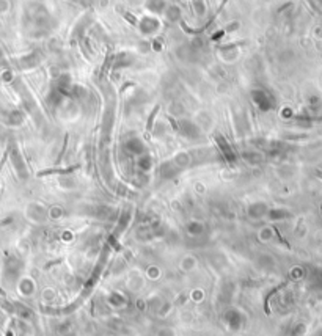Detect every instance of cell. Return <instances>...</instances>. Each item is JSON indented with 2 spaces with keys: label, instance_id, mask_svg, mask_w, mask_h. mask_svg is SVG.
<instances>
[{
  "label": "cell",
  "instance_id": "obj_23",
  "mask_svg": "<svg viewBox=\"0 0 322 336\" xmlns=\"http://www.w3.org/2000/svg\"><path fill=\"white\" fill-rule=\"evenodd\" d=\"M146 277H148L149 280H157V278H161V269H157V267H154V266L148 267V269H146Z\"/></svg>",
  "mask_w": 322,
  "mask_h": 336
},
{
  "label": "cell",
  "instance_id": "obj_15",
  "mask_svg": "<svg viewBox=\"0 0 322 336\" xmlns=\"http://www.w3.org/2000/svg\"><path fill=\"white\" fill-rule=\"evenodd\" d=\"M159 27H161L159 21L154 19V18H145L140 22V30H141V33H145V35L156 33L157 30H159Z\"/></svg>",
  "mask_w": 322,
  "mask_h": 336
},
{
  "label": "cell",
  "instance_id": "obj_11",
  "mask_svg": "<svg viewBox=\"0 0 322 336\" xmlns=\"http://www.w3.org/2000/svg\"><path fill=\"white\" fill-rule=\"evenodd\" d=\"M267 212H269V206L264 203V201H256V203H252L249 206V209H247V215H249L252 220L266 219Z\"/></svg>",
  "mask_w": 322,
  "mask_h": 336
},
{
  "label": "cell",
  "instance_id": "obj_18",
  "mask_svg": "<svg viewBox=\"0 0 322 336\" xmlns=\"http://www.w3.org/2000/svg\"><path fill=\"white\" fill-rule=\"evenodd\" d=\"M289 217H291V212L286 211V209H269V212H267V219L272 220V222L284 220V219H289Z\"/></svg>",
  "mask_w": 322,
  "mask_h": 336
},
{
  "label": "cell",
  "instance_id": "obj_14",
  "mask_svg": "<svg viewBox=\"0 0 322 336\" xmlns=\"http://www.w3.org/2000/svg\"><path fill=\"white\" fill-rule=\"evenodd\" d=\"M40 60H41V57H40L38 52H32V54L21 57L18 60V63L21 66V69H32V68H35V66H38Z\"/></svg>",
  "mask_w": 322,
  "mask_h": 336
},
{
  "label": "cell",
  "instance_id": "obj_22",
  "mask_svg": "<svg viewBox=\"0 0 322 336\" xmlns=\"http://www.w3.org/2000/svg\"><path fill=\"white\" fill-rule=\"evenodd\" d=\"M156 336H176V332L173 330V327H161V328H157V332H156Z\"/></svg>",
  "mask_w": 322,
  "mask_h": 336
},
{
  "label": "cell",
  "instance_id": "obj_13",
  "mask_svg": "<svg viewBox=\"0 0 322 336\" xmlns=\"http://www.w3.org/2000/svg\"><path fill=\"white\" fill-rule=\"evenodd\" d=\"M134 163H136L138 175H146L153 168V157L149 156V153H145V154L138 156V157H136V162Z\"/></svg>",
  "mask_w": 322,
  "mask_h": 336
},
{
  "label": "cell",
  "instance_id": "obj_26",
  "mask_svg": "<svg viewBox=\"0 0 322 336\" xmlns=\"http://www.w3.org/2000/svg\"><path fill=\"white\" fill-rule=\"evenodd\" d=\"M3 60V52H2V49H0V62H2Z\"/></svg>",
  "mask_w": 322,
  "mask_h": 336
},
{
  "label": "cell",
  "instance_id": "obj_9",
  "mask_svg": "<svg viewBox=\"0 0 322 336\" xmlns=\"http://www.w3.org/2000/svg\"><path fill=\"white\" fill-rule=\"evenodd\" d=\"M215 143L217 146H219L220 149V153L223 154V159L227 160L228 163H234L236 162V153H234V149L231 148V145L227 141V138H225L223 135H220V134H217L215 135Z\"/></svg>",
  "mask_w": 322,
  "mask_h": 336
},
{
  "label": "cell",
  "instance_id": "obj_1",
  "mask_svg": "<svg viewBox=\"0 0 322 336\" xmlns=\"http://www.w3.org/2000/svg\"><path fill=\"white\" fill-rule=\"evenodd\" d=\"M247 320H249V317H247V314L239 308H228L223 311L222 314V322L223 325L228 328L230 332H239L242 330V328L245 327Z\"/></svg>",
  "mask_w": 322,
  "mask_h": 336
},
{
  "label": "cell",
  "instance_id": "obj_4",
  "mask_svg": "<svg viewBox=\"0 0 322 336\" xmlns=\"http://www.w3.org/2000/svg\"><path fill=\"white\" fill-rule=\"evenodd\" d=\"M10 159H11V163L14 170H16V173L21 179H27L28 178V170H27V165L24 162V157L21 156L19 149L16 146H11L10 148Z\"/></svg>",
  "mask_w": 322,
  "mask_h": 336
},
{
  "label": "cell",
  "instance_id": "obj_5",
  "mask_svg": "<svg viewBox=\"0 0 322 336\" xmlns=\"http://www.w3.org/2000/svg\"><path fill=\"white\" fill-rule=\"evenodd\" d=\"M124 151L132 156V157H138V156L148 153V148L143 143V140L138 137H131L124 141Z\"/></svg>",
  "mask_w": 322,
  "mask_h": 336
},
{
  "label": "cell",
  "instance_id": "obj_16",
  "mask_svg": "<svg viewBox=\"0 0 322 336\" xmlns=\"http://www.w3.org/2000/svg\"><path fill=\"white\" fill-rule=\"evenodd\" d=\"M3 121L8 126H19L24 123V112L21 110H11L3 115Z\"/></svg>",
  "mask_w": 322,
  "mask_h": 336
},
{
  "label": "cell",
  "instance_id": "obj_6",
  "mask_svg": "<svg viewBox=\"0 0 322 336\" xmlns=\"http://www.w3.org/2000/svg\"><path fill=\"white\" fill-rule=\"evenodd\" d=\"M178 131L187 140H197L200 137V128L193 121H190V119H179Z\"/></svg>",
  "mask_w": 322,
  "mask_h": 336
},
{
  "label": "cell",
  "instance_id": "obj_2",
  "mask_svg": "<svg viewBox=\"0 0 322 336\" xmlns=\"http://www.w3.org/2000/svg\"><path fill=\"white\" fill-rule=\"evenodd\" d=\"M22 269H24V263L16 258L14 255H6L3 261V278L6 283H14L21 278Z\"/></svg>",
  "mask_w": 322,
  "mask_h": 336
},
{
  "label": "cell",
  "instance_id": "obj_25",
  "mask_svg": "<svg viewBox=\"0 0 322 336\" xmlns=\"http://www.w3.org/2000/svg\"><path fill=\"white\" fill-rule=\"evenodd\" d=\"M203 297H205L203 291H193V292H192V298L195 302H201V300H203Z\"/></svg>",
  "mask_w": 322,
  "mask_h": 336
},
{
  "label": "cell",
  "instance_id": "obj_10",
  "mask_svg": "<svg viewBox=\"0 0 322 336\" xmlns=\"http://www.w3.org/2000/svg\"><path fill=\"white\" fill-rule=\"evenodd\" d=\"M18 292L21 297L24 298H30L33 297L35 292H36V283L33 278L30 277H21L18 280Z\"/></svg>",
  "mask_w": 322,
  "mask_h": 336
},
{
  "label": "cell",
  "instance_id": "obj_24",
  "mask_svg": "<svg viewBox=\"0 0 322 336\" xmlns=\"http://www.w3.org/2000/svg\"><path fill=\"white\" fill-rule=\"evenodd\" d=\"M157 112H159V106H156L154 110L151 112V116H149V121H148V124H146V131H151L153 123H154V116L157 115Z\"/></svg>",
  "mask_w": 322,
  "mask_h": 336
},
{
  "label": "cell",
  "instance_id": "obj_19",
  "mask_svg": "<svg viewBox=\"0 0 322 336\" xmlns=\"http://www.w3.org/2000/svg\"><path fill=\"white\" fill-rule=\"evenodd\" d=\"M143 285H145V281L140 275H136V277L132 275V277L127 280V288H129L131 291H140L141 288H143Z\"/></svg>",
  "mask_w": 322,
  "mask_h": 336
},
{
  "label": "cell",
  "instance_id": "obj_17",
  "mask_svg": "<svg viewBox=\"0 0 322 336\" xmlns=\"http://www.w3.org/2000/svg\"><path fill=\"white\" fill-rule=\"evenodd\" d=\"M13 313H16L21 320H30L33 317V311L28 307H25L24 303H19V302L13 305Z\"/></svg>",
  "mask_w": 322,
  "mask_h": 336
},
{
  "label": "cell",
  "instance_id": "obj_3",
  "mask_svg": "<svg viewBox=\"0 0 322 336\" xmlns=\"http://www.w3.org/2000/svg\"><path fill=\"white\" fill-rule=\"evenodd\" d=\"M250 98H252L254 106L263 112H269L275 106V99L272 98L271 93L266 91V90H261V88L253 90V91L250 93Z\"/></svg>",
  "mask_w": 322,
  "mask_h": 336
},
{
  "label": "cell",
  "instance_id": "obj_21",
  "mask_svg": "<svg viewBox=\"0 0 322 336\" xmlns=\"http://www.w3.org/2000/svg\"><path fill=\"white\" fill-rule=\"evenodd\" d=\"M171 308H173V305H171L170 302H162V303H161V307L156 310V314L159 316V317H165V316H168V314H170Z\"/></svg>",
  "mask_w": 322,
  "mask_h": 336
},
{
  "label": "cell",
  "instance_id": "obj_20",
  "mask_svg": "<svg viewBox=\"0 0 322 336\" xmlns=\"http://www.w3.org/2000/svg\"><path fill=\"white\" fill-rule=\"evenodd\" d=\"M195 267H197V259L193 258V256H185L181 261V269H183L184 272H192Z\"/></svg>",
  "mask_w": 322,
  "mask_h": 336
},
{
  "label": "cell",
  "instance_id": "obj_12",
  "mask_svg": "<svg viewBox=\"0 0 322 336\" xmlns=\"http://www.w3.org/2000/svg\"><path fill=\"white\" fill-rule=\"evenodd\" d=\"M184 229L190 237H201L206 233V225L201 220H190L185 223Z\"/></svg>",
  "mask_w": 322,
  "mask_h": 336
},
{
  "label": "cell",
  "instance_id": "obj_7",
  "mask_svg": "<svg viewBox=\"0 0 322 336\" xmlns=\"http://www.w3.org/2000/svg\"><path fill=\"white\" fill-rule=\"evenodd\" d=\"M106 302L112 310H124L127 303H129L126 294L121 292V291H110L106 297Z\"/></svg>",
  "mask_w": 322,
  "mask_h": 336
},
{
  "label": "cell",
  "instance_id": "obj_8",
  "mask_svg": "<svg viewBox=\"0 0 322 336\" xmlns=\"http://www.w3.org/2000/svg\"><path fill=\"white\" fill-rule=\"evenodd\" d=\"M27 217L35 223H43L47 220V209L40 203H30L27 206Z\"/></svg>",
  "mask_w": 322,
  "mask_h": 336
}]
</instances>
